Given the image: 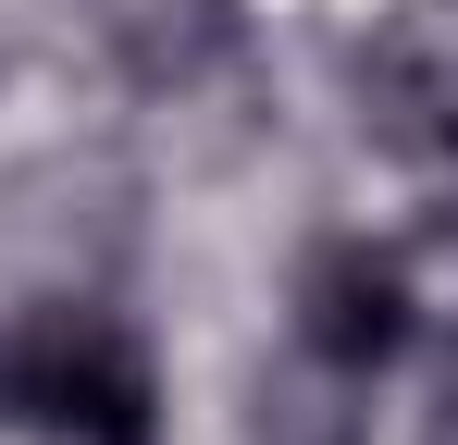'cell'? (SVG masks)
Segmentation results:
<instances>
[{"instance_id":"cell-5","label":"cell","mask_w":458,"mask_h":445,"mask_svg":"<svg viewBox=\"0 0 458 445\" xmlns=\"http://www.w3.org/2000/svg\"><path fill=\"white\" fill-rule=\"evenodd\" d=\"M248 445H372V408L347 396V371H285V383H260V421Z\"/></svg>"},{"instance_id":"cell-1","label":"cell","mask_w":458,"mask_h":445,"mask_svg":"<svg viewBox=\"0 0 458 445\" xmlns=\"http://www.w3.org/2000/svg\"><path fill=\"white\" fill-rule=\"evenodd\" d=\"M0 421L25 445H161V371L112 309L38 297L0 322Z\"/></svg>"},{"instance_id":"cell-3","label":"cell","mask_w":458,"mask_h":445,"mask_svg":"<svg viewBox=\"0 0 458 445\" xmlns=\"http://www.w3.org/2000/svg\"><path fill=\"white\" fill-rule=\"evenodd\" d=\"M360 112H372L384 148L458 161V50H446V38H396V50L360 74Z\"/></svg>"},{"instance_id":"cell-4","label":"cell","mask_w":458,"mask_h":445,"mask_svg":"<svg viewBox=\"0 0 458 445\" xmlns=\"http://www.w3.org/2000/svg\"><path fill=\"white\" fill-rule=\"evenodd\" d=\"M112 50L137 63V87H199L235 50V0H112Z\"/></svg>"},{"instance_id":"cell-6","label":"cell","mask_w":458,"mask_h":445,"mask_svg":"<svg viewBox=\"0 0 458 445\" xmlns=\"http://www.w3.org/2000/svg\"><path fill=\"white\" fill-rule=\"evenodd\" d=\"M434 408H446V445H458V347H446V396H434Z\"/></svg>"},{"instance_id":"cell-2","label":"cell","mask_w":458,"mask_h":445,"mask_svg":"<svg viewBox=\"0 0 458 445\" xmlns=\"http://www.w3.org/2000/svg\"><path fill=\"white\" fill-rule=\"evenodd\" d=\"M409 334H421V285H409L396 248H372V235H322V248L298 260V347L322 371L372 383L384 359H409Z\"/></svg>"}]
</instances>
